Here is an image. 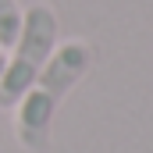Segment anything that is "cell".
Segmentation results:
<instances>
[{"instance_id":"cell-1","label":"cell","mask_w":153,"mask_h":153,"mask_svg":"<svg viewBox=\"0 0 153 153\" xmlns=\"http://www.w3.org/2000/svg\"><path fill=\"white\" fill-rule=\"evenodd\" d=\"M89 64H93L89 43H82V39L57 43L53 53H50V61L36 75V82L29 85V93L14 103L18 107V114H14V135H18V143L29 153L46 150L53 114H57L61 100L78 85V78L89 71Z\"/></svg>"},{"instance_id":"cell-2","label":"cell","mask_w":153,"mask_h":153,"mask_svg":"<svg viewBox=\"0 0 153 153\" xmlns=\"http://www.w3.org/2000/svg\"><path fill=\"white\" fill-rule=\"evenodd\" d=\"M61 25H57V11L50 4H32L22 11V29L18 39L11 43V53L4 57V71H0V111L14 107L29 85L36 82V75L43 71V64L50 61Z\"/></svg>"},{"instance_id":"cell-3","label":"cell","mask_w":153,"mask_h":153,"mask_svg":"<svg viewBox=\"0 0 153 153\" xmlns=\"http://www.w3.org/2000/svg\"><path fill=\"white\" fill-rule=\"evenodd\" d=\"M22 4L18 0H0V50H11V43L18 39L22 29Z\"/></svg>"},{"instance_id":"cell-4","label":"cell","mask_w":153,"mask_h":153,"mask_svg":"<svg viewBox=\"0 0 153 153\" xmlns=\"http://www.w3.org/2000/svg\"><path fill=\"white\" fill-rule=\"evenodd\" d=\"M0 71H4V53H0Z\"/></svg>"},{"instance_id":"cell-5","label":"cell","mask_w":153,"mask_h":153,"mask_svg":"<svg viewBox=\"0 0 153 153\" xmlns=\"http://www.w3.org/2000/svg\"><path fill=\"white\" fill-rule=\"evenodd\" d=\"M0 114H4V111H0Z\"/></svg>"},{"instance_id":"cell-6","label":"cell","mask_w":153,"mask_h":153,"mask_svg":"<svg viewBox=\"0 0 153 153\" xmlns=\"http://www.w3.org/2000/svg\"><path fill=\"white\" fill-rule=\"evenodd\" d=\"M0 53H4V50H0Z\"/></svg>"}]
</instances>
